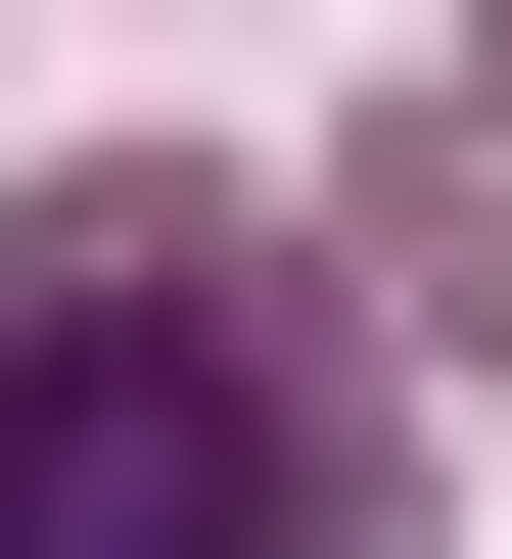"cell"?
<instances>
[{
  "mask_svg": "<svg viewBox=\"0 0 512 559\" xmlns=\"http://www.w3.org/2000/svg\"><path fill=\"white\" fill-rule=\"evenodd\" d=\"M0 559H419L326 234H234V187H0Z\"/></svg>",
  "mask_w": 512,
  "mask_h": 559,
  "instance_id": "obj_1",
  "label": "cell"
},
{
  "mask_svg": "<svg viewBox=\"0 0 512 559\" xmlns=\"http://www.w3.org/2000/svg\"><path fill=\"white\" fill-rule=\"evenodd\" d=\"M326 280H373L419 373H512V94H419V140H373V187H326Z\"/></svg>",
  "mask_w": 512,
  "mask_h": 559,
  "instance_id": "obj_2",
  "label": "cell"
}]
</instances>
